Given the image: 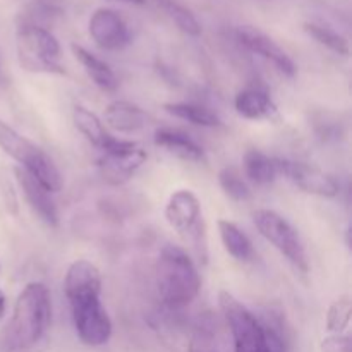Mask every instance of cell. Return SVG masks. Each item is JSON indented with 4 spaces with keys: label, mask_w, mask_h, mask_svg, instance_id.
Returning <instances> with one entry per match:
<instances>
[{
    "label": "cell",
    "mask_w": 352,
    "mask_h": 352,
    "mask_svg": "<svg viewBox=\"0 0 352 352\" xmlns=\"http://www.w3.org/2000/svg\"><path fill=\"white\" fill-rule=\"evenodd\" d=\"M64 291L72 323L82 344L105 346L112 337V320L102 305V274L88 260H76L67 268Z\"/></svg>",
    "instance_id": "cell-1"
},
{
    "label": "cell",
    "mask_w": 352,
    "mask_h": 352,
    "mask_svg": "<svg viewBox=\"0 0 352 352\" xmlns=\"http://www.w3.org/2000/svg\"><path fill=\"white\" fill-rule=\"evenodd\" d=\"M50 332V291L41 282H30L17 296L10 320L0 330V352H47Z\"/></svg>",
    "instance_id": "cell-2"
},
{
    "label": "cell",
    "mask_w": 352,
    "mask_h": 352,
    "mask_svg": "<svg viewBox=\"0 0 352 352\" xmlns=\"http://www.w3.org/2000/svg\"><path fill=\"white\" fill-rule=\"evenodd\" d=\"M157 289L162 302L170 309L186 308L198 298L201 278L182 248L167 244L162 250L157 261Z\"/></svg>",
    "instance_id": "cell-3"
},
{
    "label": "cell",
    "mask_w": 352,
    "mask_h": 352,
    "mask_svg": "<svg viewBox=\"0 0 352 352\" xmlns=\"http://www.w3.org/2000/svg\"><path fill=\"white\" fill-rule=\"evenodd\" d=\"M0 148L48 192H58L64 188V177L54 160L40 146L21 136L3 120H0Z\"/></svg>",
    "instance_id": "cell-4"
},
{
    "label": "cell",
    "mask_w": 352,
    "mask_h": 352,
    "mask_svg": "<svg viewBox=\"0 0 352 352\" xmlns=\"http://www.w3.org/2000/svg\"><path fill=\"white\" fill-rule=\"evenodd\" d=\"M17 58L28 72L65 74L60 64V45L57 38L38 24H23L17 31Z\"/></svg>",
    "instance_id": "cell-5"
},
{
    "label": "cell",
    "mask_w": 352,
    "mask_h": 352,
    "mask_svg": "<svg viewBox=\"0 0 352 352\" xmlns=\"http://www.w3.org/2000/svg\"><path fill=\"white\" fill-rule=\"evenodd\" d=\"M219 305L234 340V352H272L267 329L230 292L219 294Z\"/></svg>",
    "instance_id": "cell-6"
},
{
    "label": "cell",
    "mask_w": 352,
    "mask_h": 352,
    "mask_svg": "<svg viewBox=\"0 0 352 352\" xmlns=\"http://www.w3.org/2000/svg\"><path fill=\"white\" fill-rule=\"evenodd\" d=\"M165 220L198 251V256L206 261V236L203 223L201 203L189 189H179L165 206Z\"/></svg>",
    "instance_id": "cell-7"
},
{
    "label": "cell",
    "mask_w": 352,
    "mask_h": 352,
    "mask_svg": "<svg viewBox=\"0 0 352 352\" xmlns=\"http://www.w3.org/2000/svg\"><path fill=\"white\" fill-rule=\"evenodd\" d=\"M253 222L258 232L265 237L275 250L292 263L296 270L301 274H308L309 263L306 256V250L301 243V237L296 232L294 227L282 215L274 210H256L253 213Z\"/></svg>",
    "instance_id": "cell-8"
},
{
    "label": "cell",
    "mask_w": 352,
    "mask_h": 352,
    "mask_svg": "<svg viewBox=\"0 0 352 352\" xmlns=\"http://www.w3.org/2000/svg\"><path fill=\"white\" fill-rule=\"evenodd\" d=\"M146 162V151L134 141L113 138L98 160L100 174L110 186H122L133 179L138 168Z\"/></svg>",
    "instance_id": "cell-9"
},
{
    "label": "cell",
    "mask_w": 352,
    "mask_h": 352,
    "mask_svg": "<svg viewBox=\"0 0 352 352\" xmlns=\"http://www.w3.org/2000/svg\"><path fill=\"white\" fill-rule=\"evenodd\" d=\"M278 175H285L294 186L308 195L322 196V198H336L339 195V182L327 172L313 167V165L302 164V162L282 160L277 158Z\"/></svg>",
    "instance_id": "cell-10"
},
{
    "label": "cell",
    "mask_w": 352,
    "mask_h": 352,
    "mask_svg": "<svg viewBox=\"0 0 352 352\" xmlns=\"http://www.w3.org/2000/svg\"><path fill=\"white\" fill-rule=\"evenodd\" d=\"M89 36L102 50H122L131 41V33L122 17L112 9H96L88 23Z\"/></svg>",
    "instance_id": "cell-11"
},
{
    "label": "cell",
    "mask_w": 352,
    "mask_h": 352,
    "mask_svg": "<svg viewBox=\"0 0 352 352\" xmlns=\"http://www.w3.org/2000/svg\"><path fill=\"white\" fill-rule=\"evenodd\" d=\"M237 40L241 41V45L248 48L253 54L260 55L265 60L270 62L278 72H282L287 78H294L296 76V64L291 57L287 55V52L280 47L278 43H275L268 34H265L263 31L256 30L253 26H241L237 28Z\"/></svg>",
    "instance_id": "cell-12"
},
{
    "label": "cell",
    "mask_w": 352,
    "mask_h": 352,
    "mask_svg": "<svg viewBox=\"0 0 352 352\" xmlns=\"http://www.w3.org/2000/svg\"><path fill=\"white\" fill-rule=\"evenodd\" d=\"M16 179L21 191H23L24 198H26L28 205H30V208L36 213L38 219H40L41 222L47 223V226L57 227L58 212L54 199H52L50 192H48L43 186L38 184V182L21 167L16 168Z\"/></svg>",
    "instance_id": "cell-13"
},
{
    "label": "cell",
    "mask_w": 352,
    "mask_h": 352,
    "mask_svg": "<svg viewBox=\"0 0 352 352\" xmlns=\"http://www.w3.org/2000/svg\"><path fill=\"white\" fill-rule=\"evenodd\" d=\"M234 107H236V112L244 119L270 120V122L280 120L277 105L270 98V95L261 88H246L237 93Z\"/></svg>",
    "instance_id": "cell-14"
},
{
    "label": "cell",
    "mask_w": 352,
    "mask_h": 352,
    "mask_svg": "<svg viewBox=\"0 0 352 352\" xmlns=\"http://www.w3.org/2000/svg\"><path fill=\"white\" fill-rule=\"evenodd\" d=\"M105 122L117 133H136L148 124L143 109L126 100H116L105 109Z\"/></svg>",
    "instance_id": "cell-15"
},
{
    "label": "cell",
    "mask_w": 352,
    "mask_h": 352,
    "mask_svg": "<svg viewBox=\"0 0 352 352\" xmlns=\"http://www.w3.org/2000/svg\"><path fill=\"white\" fill-rule=\"evenodd\" d=\"M153 140L157 146L164 148L165 151L182 158V160L201 162L203 157H205L203 148L195 140H191L188 134L182 133V131L162 127V129L155 133Z\"/></svg>",
    "instance_id": "cell-16"
},
{
    "label": "cell",
    "mask_w": 352,
    "mask_h": 352,
    "mask_svg": "<svg viewBox=\"0 0 352 352\" xmlns=\"http://www.w3.org/2000/svg\"><path fill=\"white\" fill-rule=\"evenodd\" d=\"M72 54L78 58L79 64L82 65V69L86 71L88 78L95 82V86H98L102 91L105 93H113L119 88V79H117L116 72L109 67L103 60H100L96 55H93L91 52H88L86 48H82L81 45H72Z\"/></svg>",
    "instance_id": "cell-17"
},
{
    "label": "cell",
    "mask_w": 352,
    "mask_h": 352,
    "mask_svg": "<svg viewBox=\"0 0 352 352\" xmlns=\"http://www.w3.org/2000/svg\"><path fill=\"white\" fill-rule=\"evenodd\" d=\"M72 119H74L76 127L79 133L86 138L91 144H95L100 150H105L113 141V136L107 133L105 126L100 120V117L95 112L82 105H76L72 110Z\"/></svg>",
    "instance_id": "cell-18"
},
{
    "label": "cell",
    "mask_w": 352,
    "mask_h": 352,
    "mask_svg": "<svg viewBox=\"0 0 352 352\" xmlns=\"http://www.w3.org/2000/svg\"><path fill=\"white\" fill-rule=\"evenodd\" d=\"M244 174L258 186H268L277 179V158H272L260 150H248L243 160Z\"/></svg>",
    "instance_id": "cell-19"
},
{
    "label": "cell",
    "mask_w": 352,
    "mask_h": 352,
    "mask_svg": "<svg viewBox=\"0 0 352 352\" xmlns=\"http://www.w3.org/2000/svg\"><path fill=\"white\" fill-rule=\"evenodd\" d=\"M219 232L220 239H222L223 248L227 253L237 261H251L254 256L253 244H251L250 237L239 229L234 222L229 220H219Z\"/></svg>",
    "instance_id": "cell-20"
},
{
    "label": "cell",
    "mask_w": 352,
    "mask_h": 352,
    "mask_svg": "<svg viewBox=\"0 0 352 352\" xmlns=\"http://www.w3.org/2000/svg\"><path fill=\"white\" fill-rule=\"evenodd\" d=\"M165 112L170 113L172 117L177 119L188 120V122L195 124V126L201 127H219L222 126V120L217 116L213 110L206 109L203 105H196V103H165Z\"/></svg>",
    "instance_id": "cell-21"
},
{
    "label": "cell",
    "mask_w": 352,
    "mask_h": 352,
    "mask_svg": "<svg viewBox=\"0 0 352 352\" xmlns=\"http://www.w3.org/2000/svg\"><path fill=\"white\" fill-rule=\"evenodd\" d=\"M305 31L313 38V40H316L320 45H323V47L330 48V50L336 52V54L344 55V57L349 55V41H347V38L336 33V31L330 30V28L320 26V24L315 23H306Z\"/></svg>",
    "instance_id": "cell-22"
},
{
    "label": "cell",
    "mask_w": 352,
    "mask_h": 352,
    "mask_svg": "<svg viewBox=\"0 0 352 352\" xmlns=\"http://www.w3.org/2000/svg\"><path fill=\"white\" fill-rule=\"evenodd\" d=\"M158 3L168 14V17L177 24L179 30L184 31L186 34H191V36L201 34V26H199L198 19H196L191 10L186 9L184 6L177 3L175 0H158Z\"/></svg>",
    "instance_id": "cell-23"
},
{
    "label": "cell",
    "mask_w": 352,
    "mask_h": 352,
    "mask_svg": "<svg viewBox=\"0 0 352 352\" xmlns=\"http://www.w3.org/2000/svg\"><path fill=\"white\" fill-rule=\"evenodd\" d=\"M219 182L226 195L236 201H248L251 198V189L248 188V184L236 168L226 167L223 170H220Z\"/></svg>",
    "instance_id": "cell-24"
},
{
    "label": "cell",
    "mask_w": 352,
    "mask_h": 352,
    "mask_svg": "<svg viewBox=\"0 0 352 352\" xmlns=\"http://www.w3.org/2000/svg\"><path fill=\"white\" fill-rule=\"evenodd\" d=\"M352 315V302L347 296L337 299L327 311V330L332 333H344L349 327Z\"/></svg>",
    "instance_id": "cell-25"
},
{
    "label": "cell",
    "mask_w": 352,
    "mask_h": 352,
    "mask_svg": "<svg viewBox=\"0 0 352 352\" xmlns=\"http://www.w3.org/2000/svg\"><path fill=\"white\" fill-rule=\"evenodd\" d=\"M189 352H219L215 344V333H213L212 327L201 323L196 327L195 333L189 342Z\"/></svg>",
    "instance_id": "cell-26"
},
{
    "label": "cell",
    "mask_w": 352,
    "mask_h": 352,
    "mask_svg": "<svg viewBox=\"0 0 352 352\" xmlns=\"http://www.w3.org/2000/svg\"><path fill=\"white\" fill-rule=\"evenodd\" d=\"M322 352H352V340L346 333H332L320 344Z\"/></svg>",
    "instance_id": "cell-27"
},
{
    "label": "cell",
    "mask_w": 352,
    "mask_h": 352,
    "mask_svg": "<svg viewBox=\"0 0 352 352\" xmlns=\"http://www.w3.org/2000/svg\"><path fill=\"white\" fill-rule=\"evenodd\" d=\"M6 306H7L6 294H3V291H2V289H0V318H2V316L6 315Z\"/></svg>",
    "instance_id": "cell-28"
},
{
    "label": "cell",
    "mask_w": 352,
    "mask_h": 352,
    "mask_svg": "<svg viewBox=\"0 0 352 352\" xmlns=\"http://www.w3.org/2000/svg\"><path fill=\"white\" fill-rule=\"evenodd\" d=\"M126 2H131V3H144L146 0H126Z\"/></svg>",
    "instance_id": "cell-29"
},
{
    "label": "cell",
    "mask_w": 352,
    "mask_h": 352,
    "mask_svg": "<svg viewBox=\"0 0 352 352\" xmlns=\"http://www.w3.org/2000/svg\"><path fill=\"white\" fill-rule=\"evenodd\" d=\"M0 268H2V267H0Z\"/></svg>",
    "instance_id": "cell-30"
}]
</instances>
